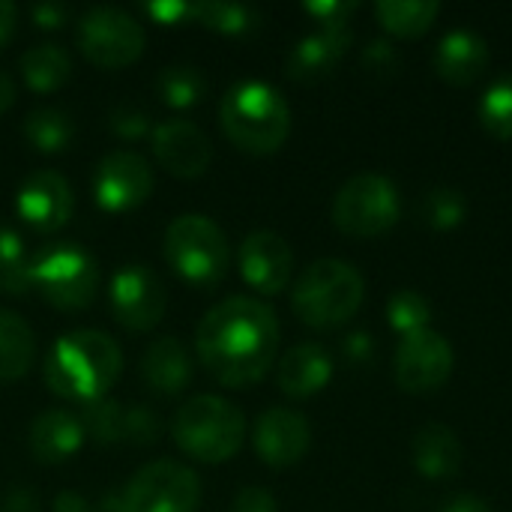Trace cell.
Instances as JSON below:
<instances>
[{"label":"cell","mask_w":512,"mask_h":512,"mask_svg":"<svg viewBox=\"0 0 512 512\" xmlns=\"http://www.w3.org/2000/svg\"><path fill=\"white\" fill-rule=\"evenodd\" d=\"M36 357V336L30 324L12 312L0 309V381H18L27 375Z\"/></svg>","instance_id":"cell-24"},{"label":"cell","mask_w":512,"mask_h":512,"mask_svg":"<svg viewBox=\"0 0 512 512\" xmlns=\"http://www.w3.org/2000/svg\"><path fill=\"white\" fill-rule=\"evenodd\" d=\"M321 27H348L351 15L357 12V3H345V0H309L303 6Z\"/></svg>","instance_id":"cell-36"},{"label":"cell","mask_w":512,"mask_h":512,"mask_svg":"<svg viewBox=\"0 0 512 512\" xmlns=\"http://www.w3.org/2000/svg\"><path fill=\"white\" fill-rule=\"evenodd\" d=\"M375 15L387 33L420 36L441 15V3L438 0H381L375 6Z\"/></svg>","instance_id":"cell-27"},{"label":"cell","mask_w":512,"mask_h":512,"mask_svg":"<svg viewBox=\"0 0 512 512\" xmlns=\"http://www.w3.org/2000/svg\"><path fill=\"white\" fill-rule=\"evenodd\" d=\"M159 417L144 408V405H126V414H123V441L129 444H138V447H150L159 441Z\"/></svg>","instance_id":"cell-34"},{"label":"cell","mask_w":512,"mask_h":512,"mask_svg":"<svg viewBox=\"0 0 512 512\" xmlns=\"http://www.w3.org/2000/svg\"><path fill=\"white\" fill-rule=\"evenodd\" d=\"M15 210L30 228H36L42 234H51V231H60L69 222V216L75 210V195H72L69 180L60 171L36 168L18 186Z\"/></svg>","instance_id":"cell-14"},{"label":"cell","mask_w":512,"mask_h":512,"mask_svg":"<svg viewBox=\"0 0 512 512\" xmlns=\"http://www.w3.org/2000/svg\"><path fill=\"white\" fill-rule=\"evenodd\" d=\"M84 411L78 414L81 417V426L84 432H90L99 444H114V441H123V414H126V405L114 402V399H96V402H87L81 405Z\"/></svg>","instance_id":"cell-33"},{"label":"cell","mask_w":512,"mask_h":512,"mask_svg":"<svg viewBox=\"0 0 512 512\" xmlns=\"http://www.w3.org/2000/svg\"><path fill=\"white\" fill-rule=\"evenodd\" d=\"M333 378V357L315 345V342H300L294 345L276 369L279 390L291 399H309L321 393Z\"/></svg>","instance_id":"cell-20"},{"label":"cell","mask_w":512,"mask_h":512,"mask_svg":"<svg viewBox=\"0 0 512 512\" xmlns=\"http://www.w3.org/2000/svg\"><path fill=\"white\" fill-rule=\"evenodd\" d=\"M84 426L81 417L66 408H48L42 411L27 432V447L36 462L42 465H60L72 459L84 444Z\"/></svg>","instance_id":"cell-19"},{"label":"cell","mask_w":512,"mask_h":512,"mask_svg":"<svg viewBox=\"0 0 512 512\" xmlns=\"http://www.w3.org/2000/svg\"><path fill=\"white\" fill-rule=\"evenodd\" d=\"M411 453H414V468L426 480L456 477L462 468V459H465L462 441L444 423H426L423 429H417V435L411 441Z\"/></svg>","instance_id":"cell-23"},{"label":"cell","mask_w":512,"mask_h":512,"mask_svg":"<svg viewBox=\"0 0 512 512\" xmlns=\"http://www.w3.org/2000/svg\"><path fill=\"white\" fill-rule=\"evenodd\" d=\"M252 444L264 465L291 468L309 453L312 429H309V420L291 408H267L255 420Z\"/></svg>","instance_id":"cell-17"},{"label":"cell","mask_w":512,"mask_h":512,"mask_svg":"<svg viewBox=\"0 0 512 512\" xmlns=\"http://www.w3.org/2000/svg\"><path fill=\"white\" fill-rule=\"evenodd\" d=\"M441 512H495L483 498H477V495H456L453 501H447L444 504V510Z\"/></svg>","instance_id":"cell-46"},{"label":"cell","mask_w":512,"mask_h":512,"mask_svg":"<svg viewBox=\"0 0 512 512\" xmlns=\"http://www.w3.org/2000/svg\"><path fill=\"white\" fill-rule=\"evenodd\" d=\"M12 102H15V81H12V75L0 66V114H3Z\"/></svg>","instance_id":"cell-48"},{"label":"cell","mask_w":512,"mask_h":512,"mask_svg":"<svg viewBox=\"0 0 512 512\" xmlns=\"http://www.w3.org/2000/svg\"><path fill=\"white\" fill-rule=\"evenodd\" d=\"M141 378L162 396L183 393L192 381V357L177 336L153 339L141 354Z\"/></svg>","instance_id":"cell-21"},{"label":"cell","mask_w":512,"mask_h":512,"mask_svg":"<svg viewBox=\"0 0 512 512\" xmlns=\"http://www.w3.org/2000/svg\"><path fill=\"white\" fill-rule=\"evenodd\" d=\"M33 288L60 312H81L93 303L99 285L96 258L78 243H48L30 258Z\"/></svg>","instance_id":"cell-7"},{"label":"cell","mask_w":512,"mask_h":512,"mask_svg":"<svg viewBox=\"0 0 512 512\" xmlns=\"http://www.w3.org/2000/svg\"><path fill=\"white\" fill-rule=\"evenodd\" d=\"M480 123L489 135L510 141L512 138V72L495 78L480 99Z\"/></svg>","instance_id":"cell-31"},{"label":"cell","mask_w":512,"mask_h":512,"mask_svg":"<svg viewBox=\"0 0 512 512\" xmlns=\"http://www.w3.org/2000/svg\"><path fill=\"white\" fill-rule=\"evenodd\" d=\"M150 141L159 165L174 177H201L213 159L210 135L186 117L159 120L150 132Z\"/></svg>","instance_id":"cell-15"},{"label":"cell","mask_w":512,"mask_h":512,"mask_svg":"<svg viewBox=\"0 0 512 512\" xmlns=\"http://www.w3.org/2000/svg\"><path fill=\"white\" fill-rule=\"evenodd\" d=\"M144 12L153 21H159V24H180V21L192 18L195 3H186V0H153V3H144Z\"/></svg>","instance_id":"cell-38"},{"label":"cell","mask_w":512,"mask_h":512,"mask_svg":"<svg viewBox=\"0 0 512 512\" xmlns=\"http://www.w3.org/2000/svg\"><path fill=\"white\" fill-rule=\"evenodd\" d=\"M345 351H348L351 360H366V357L375 351V345H372V339H369L366 333H354V336L345 342Z\"/></svg>","instance_id":"cell-47"},{"label":"cell","mask_w":512,"mask_h":512,"mask_svg":"<svg viewBox=\"0 0 512 512\" xmlns=\"http://www.w3.org/2000/svg\"><path fill=\"white\" fill-rule=\"evenodd\" d=\"M165 258L180 279L198 288H213L231 264L228 234L204 213H183L165 231Z\"/></svg>","instance_id":"cell-6"},{"label":"cell","mask_w":512,"mask_h":512,"mask_svg":"<svg viewBox=\"0 0 512 512\" xmlns=\"http://www.w3.org/2000/svg\"><path fill=\"white\" fill-rule=\"evenodd\" d=\"M195 21H201L210 30L228 33V36H246L261 27V12L249 3H234V0H198Z\"/></svg>","instance_id":"cell-28"},{"label":"cell","mask_w":512,"mask_h":512,"mask_svg":"<svg viewBox=\"0 0 512 512\" xmlns=\"http://www.w3.org/2000/svg\"><path fill=\"white\" fill-rule=\"evenodd\" d=\"M489 66V42L474 30H450L435 48V69L450 84H471Z\"/></svg>","instance_id":"cell-22"},{"label":"cell","mask_w":512,"mask_h":512,"mask_svg":"<svg viewBox=\"0 0 512 512\" xmlns=\"http://www.w3.org/2000/svg\"><path fill=\"white\" fill-rule=\"evenodd\" d=\"M387 321L396 333L402 336H411V333H420V330H429V321H432V306L423 294L411 291V288H402L396 291L390 300H387Z\"/></svg>","instance_id":"cell-32"},{"label":"cell","mask_w":512,"mask_h":512,"mask_svg":"<svg viewBox=\"0 0 512 512\" xmlns=\"http://www.w3.org/2000/svg\"><path fill=\"white\" fill-rule=\"evenodd\" d=\"M99 512H123V507H120V495H117L114 501H105V504L99 507Z\"/></svg>","instance_id":"cell-49"},{"label":"cell","mask_w":512,"mask_h":512,"mask_svg":"<svg viewBox=\"0 0 512 512\" xmlns=\"http://www.w3.org/2000/svg\"><path fill=\"white\" fill-rule=\"evenodd\" d=\"M111 312L114 321L132 333L153 330L165 309H168V291L165 282L144 264H126L111 276Z\"/></svg>","instance_id":"cell-11"},{"label":"cell","mask_w":512,"mask_h":512,"mask_svg":"<svg viewBox=\"0 0 512 512\" xmlns=\"http://www.w3.org/2000/svg\"><path fill=\"white\" fill-rule=\"evenodd\" d=\"M468 216V201L459 189L435 186L420 201V219L435 231H453Z\"/></svg>","instance_id":"cell-30"},{"label":"cell","mask_w":512,"mask_h":512,"mask_svg":"<svg viewBox=\"0 0 512 512\" xmlns=\"http://www.w3.org/2000/svg\"><path fill=\"white\" fill-rule=\"evenodd\" d=\"M21 132L24 138L42 150V153H60L69 147L72 135H75V123L72 117L57 108V105H39L33 111H27L24 123H21Z\"/></svg>","instance_id":"cell-26"},{"label":"cell","mask_w":512,"mask_h":512,"mask_svg":"<svg viewBox=\"0 0 512 512\" xmlns=\"http://www.w3.org/2000/svg\"><path fill=\"white\" fill-rule=\"evenodd\" d=\"M366 285L354 264L342 258H321L309 264L291 291L294 315L309 327H339L351 321L363 303Z\"/></svg>","instance_id":"cell-5"},{"label":"cell","mask_w":512,"mask_h":512,"mask_svg":"<svg viewBox=\"0 0 512 512\" xmlns=\"http://www.w3.org/2000/svg\"><path fill=\"white\" fill-rule=\"evenodd\" d=\"M195 351L219 384L249 387L276 363L279 318L255 297H225L198 321Z\"/></svg>","instance_id":"cell-1"},{"label":"cell","mask_w":512,"mask_h":512,"mask_svg":"<svg viewBox=\"0 0 512 512\" xmlns=\"http://www.w3.org/2000/svg\"><path fill=\"white\" fill-rule=\"evenodd\" d=\"M231 512H279L276 507V498L261 489V486H246L237 492L234 504H231Z\"/></svg>","instance_id":"cell-39"},{"label":"cell","mask_w":512,"mask_h":512,"mask_svg":"<svg viewBox=\"0 0 512 512\" xmlns=\"http://www.w3.org/2000/svg\"><path fill=\"white\" fill-rule=\"evenodd\" d=\"M21 75L36 93H51L72 78V57L57 42H36L21 54Z\"/></svg>","instance_id":"cell-25"},{"label":"cell","mask_w":512,"mask_h":512,"mask_svg":"<svg viewBox=\"0 0 512 512\" xmlns=\"http://www.w3.org/2000/svg\"><path fill=\"white\" fill-rule=\"evenodd\" d=\"M396 381L408 393H432L450 381L453 348L435 330H420L402 336L396 348Z\"/></svg>","instance_id":"cell-13"},{"label":"cell","mask_w":512,"mask_h":512,"mask_svg":"<svg viewBox=\"0 0 512 512\" xmlns=\"http://www.w3.org/2000/svg\"><path fill=\"white\" fill-rule=\"evenodd\" d=\"M363 66L369 72H393L399 66V54L390 48V42L378 39V42H369V48L363 51Z\"/></svg>","instance_id":"cell-41"},{"label":"cell","mask_w":512,"mask_h":512,"mask_svg":"<svg viewBox=\"0 0 512 512\" xmlns=\"http://www.w3.org/2000/svg\"><path fill=\"white\" fill-rule=\"evenodd\" d=\"M240 273L249 288L261 294H279L288 288L294 273V252L276 231H249L240 243Z\"/></svg>","instance_id":"cell-16"},{"label":"cell","mask_w":512,"mask_h":512,"mask_svg":"<svg viewBox=\"0 0 512 512\" xmlns=\"http://www.w3.org/2000/svg\"><path fill=\"white\" fill-rule=\"evenodd\" d=\"M69 15H72V9L60 0H39L30 6V18L42 30H60L69 21Z\"/></svg>","instance_id":"cell-37"},{"label":"cell","mask_w":512,"mask_h":512,"mask_svg":"<svg viewBox=\"0 0 512 512\" xmlns=\"http://www.w3.org/2000/svg\"><path fill=\"white\" fill-rule=\"evenodd\" d=\"M171 435L186 456L207 465H219L237 456V450L243 447L246 417L234 402L213 393H201L177 408L171 420Z\"/></svg>","instance_id":"cell-4"},{"label":"cell","mask_w":512,"mask_h":512,"mask_svg":"<svg viewBox=\"0 0 512 512\" xmlns=\"http://www.w3.org/2000/svg\"><path fill=\"white\" fill-rule=\"evenodd\" d=\"M108 126H111L114 135H120L126 141H135V138L150 132V114H147V108H141L135 102H120L117 108H111Z\"/></svg>","instance_id":"cell-35"},{"label":"cell","mask_w":512,"mask_h":512,"mask_svg":"<svg viewBox=\"0 0 512 512\" xmlns=\"http://www.w3.org/2000/svg\"><path fill=\"white\" fill-rule=\"evenodd\" d=\"M0 512H39V498H36L33 489H12L3 498Z\"/></svg>","instance_id":"cell-43"},{"label":"cell","mask_w":512,"mask_h":512,"mask_svg":"<svg viewBox=\"0 0 512 512\" xmlns=\"http://www.w3.org/2000/svg\"><path fill=\"white\" fill-rule=\"evenodd\" d=\"M51 510L54 512H99V507H93L81 492H60L57 498H54V504H51Z\"/></svg>","instance_id":"cell-44"},{"label":"cell","mask_w":512,"mask_h":512,"mask_svg":"<svg viewBox=\"0 0 512 512\" xmlns=\"http://www.w3.org/2000/svg\"><path fill=\"white\" fill-rule=\"evenodd\" d=\"M144 45V24L120 6H90L78 18V48L90 63L102 69H120L135 63Z\"/></svg>","instance_id":"cell-9"},{"label":"cell","mask_w":512,"mask_h":512,"mask_svg":"<svg viewBox=\"0 0 512 512\" xmlns=\"http://www.w3.org/2000/svg\"><path fill=\"white\" fill-rule=\"evenodd\" d=\"M351 42H354L351 27H318L315 33L303 36L291 48V54L285 60L288 78L303 81V84L327 78L342 63V57L348 54Z\"/></svg>","instance_id":"cell-18"},{"label":"cell","mask_w":512,"mask_h":512,"mask_svg":"<svg viewBox=\"0 0 512 512\" xmlns=\"http://www.w3.org/2000/svg\"><path fill=\"white\" fill-rule=\"evenodd\" d=\"M18 24V6L12 0H0V45H6Z\"/></svg>","instance_id":"cell-45"},{"label":"cell","mask_w":512,"mask_h":512,"mask_svg":"<svg viewBox=\"0 0 512 512\" xmlns=\"http://www.w3.org/2000/svg\"><path fill=\"white\" fill-rule=\"evenodd\" d=\"M153 192V168L135 150H111L93 168V198L105 213H126Z\"/></svg>","instance_id":"cell-12"},{"label":"cell","mask_w":512,"mask_h":512,"mask_svg":"<svg viewBox=\"0 0 512 512\" xmlns=\"http://www.w3.org/2000/svg\"><path fill=\"white\" fill-rule=\"evenodd\" d=\"M27 261V252H24V240L15 228H9L6 222H0V270L6 267H15Z\"/></svg>","instance_id":"cell-40"},{"label":"cell","mask_w":512,"mask_h":512,"mask_svg":"<svg viewBox=\"0 0 512 512\" xmlns=\"http://www.w3.org/2000/svg\"><path fill=\"white\" fill-rule=\"evenodd\" d=\"M156 93L171 108H192V105H198L207 96V78H204V72L198 66L174 63V66L159 69Z\"/></svg>","instance_id":"cell-29"},{"label":"cell","mask_w":512,"mask_h":512,"mask_svg":"<svg viewBox=\"0 0 512 512\" xmlns=\"http://www.w3.org/2000/svg\"><path fill=\"white\" fill-rule=\"evenodd\" d=\"M123 372V351L105 330L63 333L45 357V384L72 402L105 399Z\"/></svg>","instance_id":"cell-2"},{"label":"cell","mask_w":512,"mask_h":512,"mask_svg":"<svg viewBox=\"0 0 512 512\" xmlns=\"http://www.w3.org/2000/svg\"><path fill=\"white\" fill-rule=\"evenodd\" d=\"M333 222L351 237H378L399 222V189L384 174H354L333 201Z\"/></svg>","instance_id":"cell-8"},{"label":"cell","mask_w":512,"mask_h":512,"mask_svg":"<svg viewBox=\"0 0 512 512\" xmlns=\"http://www.w3.org/2000/svg\"><path fill=\"white\" fill-rule=\"evenodd\" d=\"M219 117L225 135L246 153H276L291 135V108L282 90L258 78L231 84Z\"/></svg>","instance_id":"cell-3"},{"label":"cell","mask_w":512,"mask_h":512,"mask_svg":"<svg viewBox=\"0 0 512 512\" xmlns=\"http://www.w3.org/2000/svg\"><path fill=\"white\" fill-rule=\"evenodd\" d=\"M33 288V279H30V258L15 264V267H6L0 270V291L3 294H12V297H21V294H30Z\"/></svg>","instance_id":"cell-42"},{"label":"cell","mask_w":512,"mask_h":512,"mask_svg":"<svg viewBox=\"0 0 512 512\" xmlns=\"http://www.w3.org/2000/svg\"><path fill=\"white\" fill-rule=\"evenodd\" d=\"M201 504V480L180 462H150L138 468L120 492L123 512H195Z\"/></svg>","instance_id":"cell-10"}]
</instances>
